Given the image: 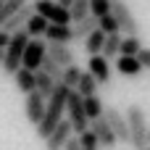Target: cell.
<instances>
[{
  "label": "cell",
  "mask_w": 150,
  "mask_h": 150,
  "mask_svg": "<svg viewBox=\"0 0 150 150\" xmlns=\"http://www.w3.org/2000/svg\"><path fill=\"white\" fill-rule=\"evenodd\" d=\"M90 13L95 18H103V16L113 13V0H90Z\"/></svg>",
  "instance_id": "obj_26"
},
{
  "label": "cell",
  "mask_w": 150,
  "mask_h": 150,
  "mask_svg": "<svg viewBox=\"0 0 150 150\" xmlns=\"http://www.w3.org/2000/svg\"><path fill=\"white\" fill-rule=\"evenodd\" d=\"M121 42H124V34H121V32H119V34H108V37H105L103 55H105L108 61H116V58L121 55Z\"/></svg>",
  "instance_id": "obj_21"
},
{
  "label": "cell",
  "mask_w": 150,
  "mask_h": 150,
  "mask_svg": "<svg viewBox=\"0 0 150 150\" xmlns=\"http://www.w3.org/2000/svg\"><path fill=\"white\" fill-rule=\"evenodd\" d=\"M66 113H69V121H71V127H74L76 137H79V134H84V132L90 129V124H92V121L87 119V111H84V98H82L76 90H71V95H69Z\"/></svg>",
  "instance_id": "obj_4"
},
{
  "label": "cell",
  "mask_w": 150,
  "mask_h": 150,
  "mask_svg": "<svg viewBox=\"0 0 150 150\" xmlns=\"http://www.w3.org/2000/svg\"><path fill=\"white\" fill-rule=\"evenodd\" d=\"M82 150H100V148H82Z\"/></svg>",
  "instance_id": "obj_37"
},
{
  "label": "cell",
  "mask_w": 150,
  "mask_h": 150,
  "mask_svg": "<svg viewBox=\"0 0 150 150\" xmlns=\"http://www.w3.org/2000/svg\"><path fill=\"white\" fill-rule=\"evenodd\" d=\"M137 58H140V63H142V69H150V47H142Z\"/></svg>",
  "instance_id": "obj_32"
},
{
  "label": "cell",
  "mask_w": 150,
  "mask_h": 150,
  "mask_svg": "<svg viewBox=\"0 0 150 150\" xmlns=\"http://www.w3.org/2000/svg\"><path fill=\"white\" fill-rule=\"evenodd\" d=\"M16 87L24 92V95H29V92H34V84H37V71H29V69H21L16 76Z\"/></svg>",
  "instance_id": "obj_19"
},
{
  "label": "cell",
  "mask_w": 150,
  "mask_h": 150,
  "mask_svg": "<svg viewBox=\"0 0 150 150\" xmlns=\"http://www.w3.org/2000/svg\"><path fill=\"white\" fill-rule=\"evenodd\" d=\"M95 29H100V21H98L95 16H87V18H82V21H74V37H76V40H87Z\"/></svg>",
  "instance_id": "obj_18"
},
{
  "label": "cell",
  "mask_w": 150,
  "mask_h": 150,
  "mask_svg": "<svg viewBox=\"0 0 150 150\" xmlns=\"http://www.w3.org/2000/svg\"><path fill=\"white\" fill-rule=\"evenodd\" d=\"M76 140H79V145H82V148H100V142H98V137H95V132H92V129H87V132H84V134H79Z\"/></svg>",
  "instance_id": "obj_31"
},
{
  "label": "cell",
  "mask_w": 150,
  "mask_h": 150,
  "mask_svg": "<svg viewBox=\"0 0 150 150\" xmlns=\"http://www.w3.org/2000/svg\"><path fill=\"white\" fill-rule=\"evenodd\" d=\"M87 71L100 82V84H108L111 82V61L105 55H92L87 61Z\"/></svg>",
  "instance_id": "obj_12"
},
{
  "label": "cell",
  "mask_w": 150,
  "mask_h": 150,
  "mask_svg": "<svg viewBox=\"0 0 150 150\" xmlns=\"http://www.w3.org/2000/svg\"><path fill=\"white\" fill-rule=\"evenodd\" d=\"M58 3H61L63 8H71V5H74V0H58Z\"/></svg>",
  "instance_id": "obj_35"
},
{
  "label": "cell",
  "mask_w": 150,
  "mask_h": 150,
  "mask_svg": "<svg viewBox=\"0 0 150 150\" xmlns=\"http://www.w3.org/2000/svg\"><path fill=\"white\" fill-rule=\"evenodd\" d=\"M69 95H71V90H69L66 84H58L55 92H53V98L47 100L45 119H42V124L37 127V134H40L42 140H47V137L55 132V127L63 121V113H66V105H69Z\"/></svg>",
  "instance_id": "obj_1"
},
{
  "label": "cell",
  "mask_w": 150,
  "mask_h": 150,
  "mask_svg": "<svg viewBox=\"0 0 150 150\" xmlns=\"http://www.w3.org/2000/svg\"><path fill=\"white\" fill-rule=\"evenodd\" d=\"M113 16H116L124 37H140V21L134 18V13L129 11V5L124 0H113Z\"/></svg>",
  "instance_id": "obj_6"
},
{
  "label": "cell",
  "mask_w": 150,
  "mask_h": 150,
  "mask_svg": "<svg viewBox=\"0 0 150 150\" xmlns=\"http://www.w3.org/2000/svg\"><path fill=\"white\" fill-rule=\"evenodd\" d=\"M84 111H87V119L90 121H98V119H103L105 105H103V100L98 95H92V98H84Z\"/></svg>",
  "instance_id": "obj_24"
},
{
  "label": "cell",
  "mask_w": 150,
  "mask_h": 150,
  "mask_svg": "<svg viewBox=\"0 0 150 150\" xmlns=\"http://www.w3.org/2000/svg\"><path fill=\"white\" fill-rule=\"evenodd\" d=\"M105 121L111 124V129L116 132V137H119V142H127L129 145V121H127V113H121L119 108H113V105H105Z\"/></svg>",
  "instance_id": "obj_10"
},
{
  "label": "cell",
  "mask_w": 150,
  "mask_h": 150,
  "mask_svg": "<svg viewBox=\"0 0 150 150\" xmlns=\"http://www.w3.org/2000/svg\"><path fill=\"white\" fill-rule=\"evenodd\" d=\"M55 87H58V82H55L53 76H47L45 71H37V84H34V90H37L45 100H50V98H53Z\"/></svg>",
  "instance_id": "obj_20"
},
{
  "label": "cell",
  "mask_w": 150,
  "mask_h": 150,
  "mask_svg": "<svg viewBox=\"0 0 150 150\" xmlns=\"http://www.w3.org/2000/svg\"><path fill=\"white\" fill-rule=\"evenodd\" d=\"M105 32H100V29H95L87 40H84V50H87V55L92 58V55H103V47H105Z\"/></svg>",
  "instance_id": "obj_17"
},
{
  "label": "cell",
  "mask_w": 150,
  "mask_h": 150,
  "mask_svg": "<svg viewBox=\"0 0 150 150\" xmlns=\"http://www.w3.org/2000/svg\"><path fill=\"white\" fill-rule=\"evenodd\" d=\"M3 61H5V50H0V66H3Z\"/></svg>",
  "instance_id": "obj_36"
},
{
  "label": "cell",
  "mask_w": 150,
  "mask_h": 150,
  "mask_svg": "<svg viewBox=\"0 0 150 150\" xmlns=\"http://www.w3.org/2000/svg\"><path fill=\"white\" fill-rule=\"evenodd\" d=\"M45 108H47V100H45L37 90L26 95V100H24V116H26V121H29L32 127H40V124H42Z\"/></svg>",
  "instance_id": "obj_8"
},
{
  "label": "cell",
  "mask_w": 150,
  "mask_h": 150,
  "mask_svg": "<svg viewBox=\"0 0 150 150\" xmlns=\"http://www.w3.org/2000/svg\"><path fill=\"white\" fill-rule=\"evenodd\" d=\"M45 40L47 42H58V45H69L74 37V24H50L47 32H45Z\"/></svg>",
  "instance_id": "obj_13"
},
{
  "label": "cell",
  "mask_w": 150,
  "mask_h": 150,
  "mask_svg": "<svg viewBox=\"0 0 150 150\" xmlns=\"http://www.w3.org/2000/svg\"><path fill=\"white\" fill-rule=\"evenodd\" d=\"M11 40H13V34H8L5 29H0V50H5L11 45Z\"/></svg>",
  "instance_id": "obj_33"
},
{
  "label": "cell",
  "mask_w": 150,
  "mask_h": 150,
  "mask_svg": "<svg viewBox=\"0 0 150 150\" xmlns=\"http://www.w3.org/2000/svg\"><path fill=\"white\" fill-rule=\"evenodd\" d=\"M71 140H74V127H71L69 119H63V121L55 127V132H53L47 140H42V142H45V150H63Z\"/></svg>",
  "instance_id": "obj_9"
},
{
  "label": "cell",
  "mask_w": 150,
  "mask_h": 150,
  "mask_svg": "<svg viewBox=\"0 0 150 150\" xmlns=\"http://www.w3.org/2000/svg\"><path fill=\"white\" fill-rule=\"evenodd\" d=\"M40 71H45L47 76H53V79H55L58 84L63 82V69H61V66H58V63H55V61H53L50 55H47V58L42 61V69H40Z\"/></svg>",
  "instance_id": "obj_28"
},
{
  "label": "cell",
  "mask_w": 150,
  "mask_h": 150,
  "mask_svg": "<svg viewBox=\"0 0 150 150\" xmlns=\"http://www.w3.org/2000/svg\"><path fill=\"white\" fill-rule=\"evenodd\" d=\"M148 145H150V129H148Z\"/></svg>",
  "instance_id": "obj_38"
},
{
  "label": "cell",
  "mask_w": 150,
  "mask_h": 150,
  "mask_svg": "<svg viewBox=\"0 0 150 150\" xmlns=\"http://www.w3.org/2000/svg\"><path fill=\"white\" fill-rule=\"evenodd\" d=\"M63 150H82V145H79V140L74 137V140H71V142H69V145H66Z\"/></svg>",
  "instance_id": "obj_34"
},
{
  "label": "cell",
  "mask_w": 150,
  "mask_h": 150,
  "mask_svg": "<svg viewBox=\"0 0 150 150\" xmlns=\"http://www.w3.org/2000/svg\"><path fill=\"white\" fill-rule=\"evenodd\" d=\"M69 11H71V18H74V21H82V18L92 16V13H90V0H74V5H71Z\"/></svg>",
  "instance_id": "obj_29"
},
{
  "label": "cell",
  "mask_w": 150,
  "mask_h": 150,
  "mask_svg": "<svg viewBox=\"0 0 150 150\" xmlns=\"http://www.w3.org/2000/svg\"><path fill=\"white\" fill-rule=\"evenodd\" d=\"M45 58H47V40H42V37L29 40V45H26V50H24V63H21V69L40 71Z\"/></svg>",
  "instance_id": "obj_7"
},
{
  "label": "cell",
  "mask_w": 150,
  "mask_h": 150,
  "mask_svg": "<svg viewBox=\"0 0 150 150\" xmlns=\"http://www.w3.org/2000/svg\"><path fill=\"white\" fill-rule=\"evenodd\" d=\"M98 21H100V32H105V34H119V32H121V29H119V21H116L113 13H108V16L98 18Z\"/></svg>",
  "instance_id": "obj_30"
},
{
  "label": "cell",
  "mask_w": 150,
  "mask_h": 150,
  "mask_svg": "<svg viewBox=\"0 0 150 150\" xmlns=\"http://www.w3.org/2000/svg\"><path fill=\"white\" fill-rule=\"evenodd\" d=\"M140 50H142V40L140 37H124V42H121V55H140Z\"/></svg>",
  "instance_id": "obj_27"
},
{
  "label": "cell",
  "mask_w": 150,
  "mask_h": 150,
  "mask_svg": "<svg viewBox=\"0 0 150 150\" xmlns=\"http://www.w3.org/2000/svg\"><path fill=\"white\" fill-rule=\"evenodd\" d=\"M98 79L90 74V71H84L82 74V79H79V84H76V92L82 95V98H92V95H98Z\"/></svg>",
  "instance_id": "obj_23"
},
{
  "label": "cell",
  "mask_w": 150,
  "mask_h": 150,
  "mask_svg": "<svg viewBox=\"0 0 150 150\" xmlns=\"http://www.w3.org/2000/svg\"><path fill=\"white\" fill-rule=\"evenodd\" d=\"M116 69H119V74H124V76H137V74L142 71V63H140V58H134V55H119V58H116Z\"/></svg>",
  "instance_id": "obj_16"
},
{
  "label": "cell",
  "mask_w": 150,
  "mask_h": 150,
  "mask_svg": "<svg viewBox=\"0 0 150 150\" xmlns=\"http://www.w3.org/2000/svg\"><path fill=\"white\" fill-rule=\"evenodd\" d=\"M47 55H50L61 69H69V66H74V63H76V61H74V50H71V45L47 42Z\"/></svg>",
  "instance_id": "obj_14"
},
{
  "label": "cell",
  "mask_w": 150,
  "mask_h": 150,
  "mask_svg": "<svg viewBox=\"0 0 150 150\" xmlns=\"http://www.w3.org/2000/svg\"><path fill=\"white\" fill-rule=\"evenodd\" d=\"M90 129L95 132V137H98L100 148L113 150L116 145H119V137H116V132L111 129V124L105 121V116H103V119H98V121H92V124H90Z\"/></svg>",
  "instance_id": "obj_11"
},
{
  "label": "cell",
  "mask_w": 150,
  "mask_h": 150,
  "mask_svg": "<svg viewBox=\"0 0 150 150\" xmlns=\"http://www.w3.org/2000/svg\"><path fill=\"white\" fill-rule=\"evenodd\" d=\"M32 16H34V5L29 3V5H24V8H21V11H18V13H16V16H13L11 21H8L5 26H3V29H5L8 34H16V32H24Z\"/></svg>",
  "instance_id": "obj_15"
},
{
  "label": "cell",
  "mask_w": 150,
  "mask_h": 150,
  "mask_svg": "<svg viewBox=\"0 0 150 150\" xmlns=\"http://www.w3.org/2000/svg\"><path fill=\"white\" fill-rule=\"evenodd\" d=\"M127 121H129V148L145 150L148 148V129H150L145 111L140 105H129L127 108Z\"/></svg>",
  "instance_id": "obj_3"
},
{
  "label": "cell",
  "mask_w": 150,
  "mask_h": 150,
  "mask_svg": "<svg viewBox=\"0 0 150 150\" xmlns=\"http://www.w3.org/2000/svg\"><path fill=\"white\" fill-rule=\"evenodd\" d=\"M29 40H32V37H29V32H26V29L13 34L11 45L5 47V61H3V66H0L5 76H16V74L21 71V63H24V50H26Z\"/></svg>",
  "instance_id": "obj_2"
},
{
  "label": "cell",
  "mask_w": 150,
  "mask_h": 150,
  "mask_svg": "<svg viewBox=\"0 0 150 150\" xmlns=\"http://www.w3.org/2000/svg\"><path fill=\"white\" fill-rule=\"evenodd\" d=\"M32 5H34V13L45 16L50 24H74L71 11H69V8H63L58 0H34Z\"/></svg>",
  "instance_id": "obj_5"
},
{
  "label": "cell",
  "mask_w": 150,
  "mask_h": 150,
  "mask_svg": "<svg viewBox=\"0 0 150 150\" xmlns=\"http://www.w3.org/2000/svg\"><path fill=\"white\" fill-rule=\"evenodd\" d=\"M3 3H5V0H0V8H3Z\"/></svg>",
  "instance_id": "obj_39"
},
{
  "label": "cell",
  "mask_w": 150,
  "mask_h": 150,
  "mask_svg": "<svg viewBox=\"0 0 150 150\" xmlns=\"http://www.w3.org/2000/svg\"><path fill=\"white\" fill-rule=\"evenodd\" d=\"M47 26H50V21H47L45 16L34 13V16L29 18V24H26V32H29V37H32V40H37V37H45Z\"/></svg>",
  "instance_id": "obj_22"
},
{
  "label": "cell",
  "mask_w": 150,
  "mask_h": 150,
  "mask_svg": "<svg viewBox=\"0 0 150 150\" xmlns=\"http://www.w3.org/2000/svg\"><path fill=\"white\" fill-rule=\"evenodd\" d=\"M145 150H150V145H148V148H145Z\"/></svg>",
  "instance_id": "obj_40"
},
{
  "label": "cell",
  "mask_w": 150,
  "mask_h": 150,
  "mask_svg": "<svg viewBox=\"0 0 150 150\" xmlns=\"http://www.w3.org/2000/svg\"><path fill=\"white\" fill-rule=\"evenodd\" d=\"M82 74H84V71H82L76 63H74V66H69V69H63V82H61V84H66L69 90H76V84H79Z\"/></svg>",
  "instance_id": "obj_25"
}]
</instances>
